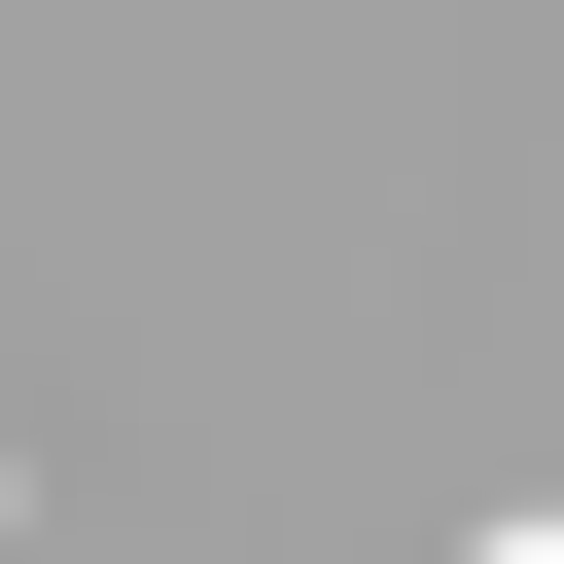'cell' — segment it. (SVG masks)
<instances>
[{
    "instance_id": "obj_1",
    "label": "cell",
    "mask_w": 564,
    "mask_h": 564,
    "mask_svg": "<svg viewBox=\"0 0 564 564\" xmlns=\"http://www.w3.org/2000/svg\"><path fill=\"white\" fill-rule=\"evenodd\" d=\"M458 564H564V494H494V529H458Z\"/></svg>"
}]
</instances>
